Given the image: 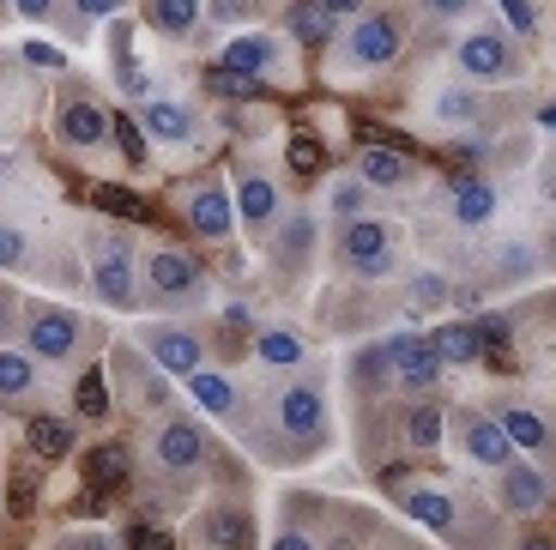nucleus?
I'll use <instances>...</instances> for the list:
<instances>
[{
	"label": "nucleus",
	"instance_id": "obj_45",
	"mask_svg": "<svg viewBox=\"0 0 556 550\" xmlns=\"http://www.w3.org/2000/svg\"><path fill=\"white\" fill-rule=\"evenodd\" d=\"M261 0H218V18H254Z\"/></svg>",
	"mask_w": 556,
	"mask_h": 550
},
{
	"label": "nucleus",
	"instance_id": "obj_37",
	"mask_svg": "<svg viewBox=\"0 0 556 550\" xmlns=\"http://www.w3.org/2000/svg\"><path fill=\"white\" fill-rule=\"evenodd\" d=\"M115 85H122L127 97H146V91H152V79H146V67H139L134 55H127L122 67H115Z\"/></svg>",
	"mask_w": 556,
	"mask_h": 550
},
{
	"label": "nucleus",
	"instance_id": "obj_41",
	"mask_svg": "<svg viewBox=\"0 0 556 550\" xmlns=\"http://www.w3.org/2000/svg\"><path fill=\"white\" fill-rule=\"evenodd\" d=\"M25 61L30 67H61V49L55 42H25Z\"/></svg>",
	"mask_w": 556,
	"mask_h": 550
},
{
	"label": "nucleus",
	"instance_id": "obj_22",
	"mask_svg": "<svg viewBox=\"0 0 556 550\" xmlns=\"http://www.w3.org/2000/svg\"><path fill=\"white\" fill-rule=\"evenodd\" d=\"M424 345L435 351V363H442V370H447V363H478V351H484V345H478V333L466 327V321H447V327H435Z\"/></svg>",
	"mask_w": 556,
	"mask_h": 550
},
{
	"label": "nucleus",
	"instance_id": "obj_47",
	"mask_svg": "<svg viewBox=\"0 0 556 550\" xmlns=\"http://www.w3.org/2000/svg\"><path fill=\"white\" fill-rule=\"evenodd\" d=\"M478 0H430V13H447V18H466Z\"/></svg>",
	"mask_w": 556,
	"mask_h": 550
},
{
	"label": "nucleus",
	"instance_id": "obj_1",
	"mask_svg": "<svg viewBox=\"0 0 556 550\" xmlns=\"http://www.w3.org/2000/svg\"><path fill=\"white\" fill-rule=\"evenodd\" d=\"M339 261H345L351 278H388L393 261H400V236L381 218H351L339 230Z\"/></svg>",
	"mask_w": 556,
	"mask_h": 550
},
{
	"label": "nucleus",
	"instance_id": "obj_16",
	"mask_svg": "<svg viewBox=\"0 0 556 550\" xmlns=\"http://www.w3.org/2000/svg\"><path fill=\"white\" fill-rule=\"evenodd\" d=\"M388 375L400 387H435L442 363H435V351L424 339H388Z\"/></svg>",
	"mask_w": 556,
	"mask_h": 550
},
{
	"label": "nucleus",
	"instance_id": "obj_4",
	"mask_svg": "<svg viewBox=\"0 0 556 550\" xmlns=\"http://www.w3.org/2000/svg\"><path fill=\"white\" fill-rule=\"evenodd\" d=\"M273 424L291 448L327 441V393H320V382H291L285 387V393L273 399Z\"/></svg>",
	"mask_w": 556,
	"mask_h": 550
},
{
	"label": "nucleus",
	"instance_id": "obj_27",
	"mask_svg": "<svg viewBox=\"0 0 556 550\" xmlns=\"http://www.w3.org/2000/svg\"><path fill=\"white\" fill-rule=\"evenodd\" d=\"M25 436H30V448H37L42 460L73 454V429L61 424V417H30V424H25Z\"/></svg>",
	"mask_w": 556,
	"mask_h": 550
},
{
	"label": "nucleus",
	"instance_id": "obj_3",
	"mask_svg": "<svg viewBox=\"0 0 556 550\" xmlns=\"http://www.w3.org/2000/svg\"><path fill=\"white\" fill-rule=\"evenodd\" d=\"M25 345H30L25 358L67 363V358H79V345H85V321L61 303H30L25 309Z\"/></svg>",
	"mask_w": 556,
	"mask_h": 550
},
{
	"label": "nucleus",
	"instance_id": "obj_15",
	"mask_svg": "<svg viewBox=\"0 0 556 550\" xmlns=\"http://www.w3.org/2000/svg\"><path fill=\"white\" fill-rule=\"evenodd\" d=\"M544 502H551V484H544V472L532 466V460H508V466H502V509L539 514Z\"/></svg>",
	"mask_w": 556,
	"mask_h": 550
},
{
	"label": "nucleus",
	"instance_id": "obj_8",
	"mask_svg": "<svg viewBox=\"0 0 556 550\" xmlns=\"http://www.w3.org/2000/svg\"><path fill=\"white\" fill-rule=\"evenodd\" d=\"M152 460L164 472H181V478L200 472V466H206V429H200L194 417H164L157 436H152Z\"/></svg>",
	"mask_w": 556,
	"mask_h": 550
},
{
	"label": "nucleus",
	"instance_id": "obj_51",
	"mask_svg": "<svg viewBox=\"0 0 556 550\" xmlns=\"http://www.w3.org/2000/svg\"><path fill=\"white\" fill-rule=\"evenodd\" d=\"M520 550H551V545H544V538H527V545H520Z\"/></svg>",
	"mask_w": 556,
	"mask_h": 550
},
{
	"label": "nucleus",
	"instance_id": "obj_36",
	"mask_svg": "<svg viewBox=\"0 0 556 550\" xmlns=\"http://www.w3.org/2000/svg\"><path fill=\"white\" fill-rule=\"evenodd\" d=\"M291 164L303 170V176H315V170L327 164V152H320V146H315L308 134H296V139H291Z\"/></svg>",
	"mask_w": 556,
	"mask_h": 550
},
{
	"label": "nucleus",
	"instance_id": "obj_39",
	"mask_svg": "<svg viewBox=\"0 0 556 550\" xmlns=\"http://www.w3.org/2000/svg\"><path fill=\"white\" fill-rule=\"evenodd\" d=\"M98 207H110L115 218H134V212H139V200H134V193H115V188H98Z\"/></svg>",
	"mask_w": 556,
	"mask_h": 550
},
{
	"label": "nucleus",
	"instance_id": "obj_14",
	"mask_svg": "<svg viewBox=\"0 0 556 550\" xmlns=\"http://www.w3.org/2000/svg\"><path fill=\"white\" fill-rule=\"evenodd\" d=\"M55 134L67 139V146H79V152H91V146H103V139H110V115H103L91 97H73V103H61Z\"/></svg>",
	"mask_w": 556,
	"mask_h": 550
},
{
	"label": "nucleus",
	"instance_id": "obj_52",
	"mask_svg": "<svg viewBox=\"0 0 556 550\" xmlns=\"http://www.w3.org/2000/svg\"><path fill=\"white\" fill-rule=\"evenodd\" d=\"M0 176H7V158H0Z\"/></svg>",
	"mask_w": 556,
	"mask_h": 550
},
{
	"label": "nucleus",
	"instance_id": "obj_19",
	"mask_svg": "<svg viewBox=\"0 0 556 550\" xmlns=\"http://www.w3.org/2000/svg\"><path fill=\"white\" fill-rule=\"evenodd\" d=\"M357 182L363 188H405V182H412V164H405L400 152H388V146H363Z\"/></svg>",
	"mask_w": 556,
	"mask_h": 550
},
{
	"label": "nucleus",
	"instance_id": "obj_2",
	"mask_svg": "<svg viewBox=\"0 0 556 550\" xmlns=\"http://www.w3.org/2000/svg\"><path fill=\"white\" fill-rule=\"evenodd\" d=\"M91 285L110 309H139V266H134V242L115 230H103L91 242Z\"/></svg>",
	"mask_w": 556,
	"mask_h": 550
},
{
	"label": "nucleus",
	"instance_id": "obj_17",
	"mask_svg": "<svg viewBox=\"0 0 556 550\" xmlns=\"http://www.w3.org/2000/svg\"><path fill=\"white\" fill-rule=\"evenodd\" d=\"M139 134L157 146H188L194 139V110L188 103H146L139 110Z\"/></svg>",
	"mask_w": 556,
	"mask_h": 550
},
{
	"label": "nucleus",
	"instance_id": "obj_29",
	"mask_svg": "<svg viewBox=\"0 0 556 550\" xmlns=\"http://www.w3.org/2000/svg\"><path fill=\"white\" fill-rule=\"evenodd\" d=\"M405 436H412L417 454H435V448H442V412H435V405H412V417H405Z\"/></svg>",
	"mask_w": 556,
	"mask_h": 550
},
{
	"label": "nucleus",
	"instance_id": "obj_46",
	"mask_svg": "<svg viewBox=\"0 0 556 550\" xmlns=\"http://www.w3.org/2000/svg\"><path fill=\"white\" fill-rule=\"evenodd\" d=\"M502 13L515 18V30H532V7H527V0H502Z\"/></svg>",
	"mask_w": 556,
	"mask_h": 550
},
{
	"label": "nucleus",
	"instance_id": "obj_21",
	"mask_svg": "<svg viewBox=\"0 0 556 550\" xmlns=\"http://www.w3.org/2000/svg\"><path fill=\"white\" fill-rule=\"evenodd\" d=\"M200 538L218 545V550H249L254 545V526H249V514H242V509H212L206 521H200Z\"/></svg>",
	"mask_w": 556,
	"mask_h": 550
},
{
	"label": "nucleus",
	"instance_id": "obj_24",
	"mask_svg": "<svg viewBox=\"0 0 556 550\" xmlns=\"http://www.w3.org/2000/svg\"><path fill=\"white\" fill-rule=\"evenodd\" d=\"M254 358H261L266 370H303V363H308V345L296 339V333H273V327H266L261 339H254Z\"/></svg>",
	"mask_w": 556,
	"mask_h": 550
},
{
	"label": "nucleus",
	"instance_id": "obj_28",
	"mask_svg": "<svg viewBox=\"0 0 556 550\" xmlns=\"http://www.w3.org/2000/svg\"><path fill=\"white\" fill-rule=\"evenodd\" d=\"M152 25L164 37H188L200 25V0H152Z\"/></svg>",
	"mask_w": 556,
	"mask_h": 550
},
{
	"label": "nucleus",
	"instance_id": "obj_25",
	"mask_svg": "<svg viewBox=\"0 0 556 550\" xmlns=\"http://www.w3.org/2000/svg\"><path fill=\"white\" fill-rule=\"evenodd\" d=\"M405 514H412V521H424L430 533H454V502H447L442 490H430V484H417V490L405 496Z\"/></svg>",
	"mask_w": 556,
	"mask_h": 550
},
{
	"label": "nucleus",
	"instance_id": "obj_42",
	"mask_svg": "<svg viewBox=\"0 0 556 550\" xmlns=\"http://www.w3.org/2000/svg\"><path fill=\"white\" fill-rule=\"evenodd\" d=\"M115 134H122V152H127V164H139V158H146V146H139V127L122 115V127H115Z\"/></svg>",
	"mask_w": 556,
	"mask_h": 550
},
{
	"label": "nucleus",
	"instance_id": "obj_10",
	"mask_svg": "<svg viewBox=\"0 0 556 550\" xmlns=\"http://www.w3.org/2000/svg\"><path fill=\"white\" fill-rule=\"evenodd\" d=\"M393 55H400V25L381 13H363L345 37V61L351 67H388Z\"/></svg>",
	"mask_w": 556,
	"mask_h": 550
},
{
	"label": "nucleus",
	"instance_id": "obj_11",
	"mask_svg": "<svg viewBox=\"0 0 556 550\" xmlns=\"http://www.w3.org/2000/svg\"><path fill=\"white\" fill-rule=\"evenodd\" d=\"M188 224H194V236H206V242H224V236L237 230V207H230L224 182H206V188L188 193Z\"/></svg>",
	"mask_w": 556,
	"mask_h": 550
},
{
	"label": "nucleus",
	"instance_id": "obj_50",
	"mask_svg": "<svg viewBox=\"0 0 556 550\" xmlns=\"http://www.w3.org/2000/svg\"><path fill=\"white\" fill-rule=\"evenodd\" d=\"M13 309H18V303H13V290H0V327L13 321Z\"/></svg>",
	"mask_w": 556,
	"mask_h": 550
},
{
	"label": "nucleus",
	"instance_id": "obj_30",
	"mask_svg": "<svg viewBox=\"0 0 556 550\" xmlns=\"http://www.w3.org/2000/svg\"><path fill=\"white\" fill-rule=\"evenodd\" d=\"M327 30H333V18L320 13L315 0H303V7H291V37H296V42H327Z\"/></svg>",
	"mask_w": 556,
	"mask_h": 550
},
{
	"label": "nucleus",
	"instance_id": "obj_43",
	"mask_svg": "<svg viewBox=\"0 0 556 550\" xmlns=\"http://www.w3.org/2000/svg\"><path fill=\"white\" fill-rule=\"evenodd\" d=\"M273 550H320V545H315L308 533H296V526H285V533L273 538Z\"/></svg>",
	"mask_w": 556,
	"mask_h": 550
},
{
	"label": "nucleus",
	"instance_id": "obj_31",
	"mask_svg": "<svg viewBox=\"0 0 556 550\" xmlns=\"http://www.w3.org/2000/svg\"><path fill=\"white\" fill-rule=\"evenodd\" d=\"M25 266H30V236L0 224V273H25Z\"/></svg>",
	"mask_w": 556,
	"mask_h": 550
},
{
	"label": "nucleus",
	"instance_id": "obj_6",
	"mask_svg": "<svg viewBox=\"0 0 556 550\" xmlns=\"http://www.w3.org/2000/svg\"><path fill=\"white\" fill-rule=\"evenodd\" d=\"M139 351L157 363V375H176V382L206 370V339L188 327H139Z\"/></svg>",
	"mask_w": 556,
	"mask_h": 550
},
{
	"label": "nucleus",
	"instance_id": "obj_12",
	"mask_svg": "<svg viewBox=\"0 0 556 550\" xmlns=\"http://www.w3.org/2000/svg\"><path fill=\"white\" fill-rule=\"evenodd\" d=\"M459 448H466L472 466H508V460H515L508 436H502L496 417H484V412H459Z\"/></svg>",
	"mask_w": 556,
	"mask_h": 550
},
{
	"label": "nucleus",
	"instance_id": "obj_33",
	"mask_svg": "<svg viewBox=\"0 0 556 550\" xmlns=\"http://www.w3.org/2000/svg\"><path fill=\"white\" fill-rule=\"evenodd\" d=\"M122 478H127L122 448H98V454H91V484H98V490H110V484H122Z\"/></svg>",
	"mask_w": 556,
	"mask_h": 550
},
{
	"label": "nucleus",
	"instance_id": "obj_49",
	"mask_svg": "<svg viewBox=\"0 0 556 550\" xmlns=\"http://www.w3.org/2000/svg\"><path fill=\"white\" fill-rule=\"evenodd\" d=\"M134 545H139V550H169V545H164V538H157V533H134Z\"/></svg>",
	"mask_w": 556,
	"mask_h": 550
},
{
	"label": "nucleus",
	"instance_id": "obj_13",
	"mask_svg": "<svg viewBox=\"0 0 556 550\" xmlns=\"http://www.w3.org/2000/svg\"><path fill=\"white\" fill-rule=\"evenodd\" d=\"M273 61H278V49H273V37H261V30H249V37H230L224 42V55H218V73H230V79H261V73H273Z\"/></svg>",
	"mask_w": 556,
	"mask_h": 550
},
{
	"label": "nucleus",
	"instance_id": "obj_18",
	"mask_svg": "<svg viewBox=\"0 0 556 550\" xmlns=\"http://www.w3.org/2000/svg\"><path fill=\"white\" fill-rule=\"evenodd\" d=\"M496 429L508 436V448H515V454H544V448H551V424H544L532 405H508V412L496 417Z\"/></svg>",
	"mask_w": 556,
	"mask_h": 550
},
{
	"label": "nucleus",
	"instance_id": "obj_20",
	"mask_svg": "<svg viewBox=\"0 0 556 550\" xmlns=\"http://www.w3.org/2000/svg\"><path fill=\"white\" fill-rule=\"evenodd\" d=\"M454 218L466 224V230L490 224V218H496V188H490V182H478V176H459L454 182Z\"/></svg>",
	"mask_w": 556,
	"mask_h": 550
},
{
	"label": "nucleus",
	"instance_id": "obj_38",
	"mask_svg": "<svg viewBox=\"0 0 556 550\" xmlns=\"http://www.w3.org/2000/svg\"><path fill=\"white\" fill-rule=\"evenodd\" d=\"M435 110H442V122H472V97H459V91H442L435 97Z\"/></svg>",
	"mask_w": 556,
	"mask_h": 550
},
{
	"label": "nucleus",
	"instance_id": "obj_35",
	"mask_svg": "<svg viewBox=\"0 0 556 550\" xmlns=\"http://www.w3.org/2000/svg\"><path fill=\"white\" fill-rule=\"evenodd\" d=\"M79 412H85V417H103V412H110V393H103V375H98V370L79 382Z\"/></svg>",
	"mask_w": 556,
	"mask_h": 550
},
{
	"label": "nucleus",
	"instance_id": "obj_7",
	"mask_svg": "<svg viewBox=\"0 0 556 550\" xmlns=\"http://www.w3.org/2000/svg\"><path fill=\"white\" fill-rule=\"evenodd\" d=\"M454 61H459V73H466V79H478V85L520 79V61H515V49H508V42H502L496 30H472V37H459Z\"/></svg>",
	"mask_w": 556,
	"mask_h": 550
},
{
	"label": "nucleus",
	"instance_id": "obj_23",
	"mask_svg": "<svg viewBox=\"0 0 556 550\" xmlns=\"http://www.w3.org/2000/svg\"><path fill=\"white\" fill-rule=\"evenodd\" d=\"M188 393H194V405H200V412H212V417L237 412V382H230V375H218V370L188 375Z\"/></svg>",
	"mask_w": 556,
	"mask_h": 550
},
{
	"label": "nucleus",
	"instance_id": "obj_26",
	"mask_svg": "<svg viewBox=\"0 0 556 550\" xmlns=\"http://www.w3.org/2000/svg\"><path fill=\"white\" fill-rule=\"evenodd\" d=\"M37 393V358L25 351H0V399L13 405V399H30Z\"/></svg>",
	"mask_w": 556,
	"mask_h": 550
},
{
	"label": "nucleus",
	"instance_id": "obj_48",
	"mask_svg": "<svg viewBox=\"0 0 556 550\" xmlns=\"http://www.w3.org/2000/svg\"><path fill=\"white\" fill-rule=\"evenodd\" d=\"M315 7H320L327 18H339V13H363V0H315Z\"/></svg>",
	"mask_w": 556,
	"mask_h": 550
},
{
	"label": "nucleus",
	"instance_id": "obj_40",
	"mask_svg": "<svg viewBox=\"0 0 556 550\" xmlns=\"http://www.w3.org/2000/svg\"><path fill=\"white\" fill-rule=\"evenodd\" d=\"M127 0H73V13L79 18H110V13H122Z\"/></svg>",
	"mask_w": 556,
	"mask_h": 550
},
{
	"label": "nucleus",
	"instance_id": "obj_9",
	"mask_svg": "<svg viewBox=\"0 0 556 550\" xmlns=\"http://www.w3.org/2000/svg\"><path fill=\"white\" fill-rule=\"evenodd\" d=\"M230 207H237V218L249 224L254 236H273L278 218H285V193L273 188V176H261V170H242V176H237V193H230Z\"/></svg>",
	"mask_w": 556,
	"mask_h": 550
},
{
	"label": "nucleus",
	"instance_id": "obj_5",
	"mask_svg": "<svg viewBox=\"0 0 556 550\" xmlns=\"http://www.w3.org/2000/svg\"><path fill=\"white\" fill-rule=\"evenodd\" d=\"M146 290H152V303H200L206 297V266L194 254H181V248H157L146 261Z\"/></svg>",
	"mask_w": 556,
	"mask_h": 550
},
{
	"label": "nucleus",
	"instance_id": "obj_44",
	"mask_svg": "<svg viewBox=\"0 0 556 550\" xmlns=\"http://www.w3.org/2000/svg\"><path fill=\"white\" fill-rule=\"evenodd\" d=\"M13 13L18 18H49L55 13V0H13Z\"/></svg>",
	"mask_w": 556,
	"mask_h": 550
},
{
	"label": "nucleus",
	"instance_id": "obj_32",
	"mask_svg": "<svg viewBox=\"0 0 556 550\" xmlns=\"http://www.w3.org/2000/svg\"><path fill=\"white\" fill-rule=\"evenodd\" d=\"M333 212H339V218H369V188H363V182H339V188H333Z\"/></svg>",
	"mask_w": 556,
	"mask_h": 550
},
{
	"label": "nucleus",
	"instance_id": "obj_34",
	"mask_svg": "<svg viewBox=\"0 0 556 550\" xmlns=\"http://www.w3.org/2000/svg\"><path fill=\"white\" fill-rule=\"evenodd\" d=\"M442 303H447V285L435 273H424L412 285V315H430V309H442Z\"/></svg>",
	"mask_w": 556,
	"mask_h": 550
}]
</instances>
